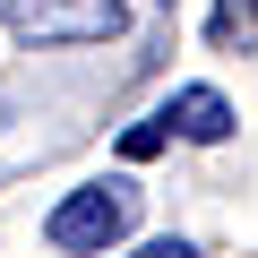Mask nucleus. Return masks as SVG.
<instances>
[{"label": "nucleus", "instance_id": "nucleus-1", "mask_svg": "<svg viewBox=\"0 0 258 258\" xmlns=\"http://www.w3.org/2000/svg\"><path fill=\"white\" fill-rule=\"evenodd\" d=\"M129 224H138V189L112 172V181H86V189H69V198L52 207L43 241H52V249H112Z\"/></svg>", "mask_w": 258, "mask_h": 258}, {"label": "nucleus", "instance_id": "nucleus-2", "mask_svg": "<svg viewBox=\"0 0 258 258\" xmlns=\"http://www.w3.org/2000/svg\"><path fill=\"white\" fill-rule=\"evenodd\" d=\"M120 26H129L120 0H9V35L18 43H103Z\"/></svg>", "mask_w": 258, "mask_h": 258}, {"label": "nucleus", "instance_id": "nucleus-3", "mask_svg": "<svg viewBox=\"0 0 258 258\" xmlns=\"http://www.w3.org/2000/svg\"><path fill=\"white\" fill-rule=\"evenodd\" d=\"M164 129H172V138H198V147H215V138H232V103H224L215 86H181V95L164 103Z\"/></svg>", "mask_w": 258, "mask_h": 258}, {"label": "nucleus", "instance_id": "nucleus-4", "mask_svg": "<svg viewBox=\"0 0 258 258\" xmlns=\"http://www.w3.org/2000/svg\"><path fill=\"white\" fill-rule=\"evenodd\" d=\"M164 147H172V129H164V112H147L138 129H120V155H129V164H147V155H164Z\"/></svg>", "mask_w": 258, "mask_h": 258}, {"label": "nucleus", "instance_id": "nucleus-5", "mask_svg": "<svg viewBox=\"0 0 258 258\" xmlns=\"http://www.w3.org/2000/svg\"><path fill=\"white\" fill-rule=\"evenodd\" d=\"M138 258H198V249H189V241H172V232H164V241H147V249H138Z\"/></svg>", "mask_w": 258, "mask_h": 258}]
</instances>
